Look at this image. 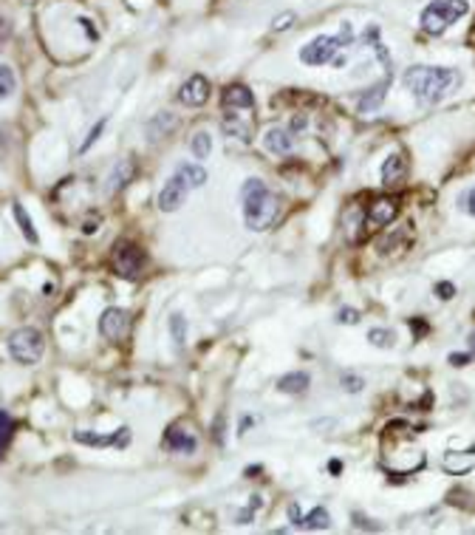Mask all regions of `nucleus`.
<instances>
[{
  "label": "nucleus",
  "mask_w": 475,
  "mask_h": 535,
  "mask_svg": "<svg viewBox=\"0 0 475 535\" xmlns=\"http://www.w3.org/2000/svg\"><path fill=\"white\" fill-rule=\"evenodd\" d=\"M241 204H243V221L252 232L269 230L280 216V198L269 190L264 179H246L241 187Z\"/></svg>",
  "instance_id": "obj_1"
},
{
  "label": "nucleus",
  "mask_w": 475,
  "mask_h": 535,
  "mask_svg": "<svg viewBox=\"0 0 475 535\" xmlns=\"http://www.w3.org/2000/svg\"><path fill=\"white\" fill-rule=\"evenodd\" d=\"M461 82V74L456 68H442V65H413L405 71V86L413 91L416 99L436 105L442 102L456 86Z\"/></svg>",
  "instance_id": "obj_2"
},
{
  "label": "nucleus",
  "mask_w": 475,
  "mask_h": 535,
  "mask_svg": "<svg viewBox=\"0 0 475 535\" xmlns=\"http://www.w3.org/2000/svg\"><path fill=\"white\" fill-rule=\"evenodd\" d=\"M467 12H469L467 0H430V3L424 6V12H421V17H419V26L427 34H444Z\"/></svg>",
  "instance_id": "obj_3"
},
{
  "label": "nucleus",
  "mask_w": 475,
  "mask_h": 535,
  "mask_svg": "<svg viewBox=\"0 0 475 535\" xmlns=\"http://www.w3.org/2000/svg\"><path fill=\"white\" fill-rule=\"evenodd\" d=\"M9 354L20 362V365H37L46 354V337H42L40 328L23 326L17 332H12L9 337Z\"/></svg>",
  "instance_id": "obj_4"
},
{
  "label": "nucleus",
  "mask_w": 475,
  "mask_h": 535,
  "mask_svg": "<svg viewBox=\"0 0 475 535\" xmlns=\"http://www.w3.org/2000/svg\"><path fill=\"white\" fill-rule=\"evenodd\" d=\"M345 49V43L339 40V34H317L314 40L300 49V63L303 65H328L339 51Z\"/></svg>",
  "instance_id": "obj_5"
},
{
  "label": "nucleus",
  "mask_w": 475,
  "mask_h": 535,
  "mask_svg": "<svg viewBox=\"0 0 475 535\" xmlns=\"http://www.w3.org/2000/svg\"><path fill=\"white\" fill-rule=\"evenodd\" d=\"M111 264H113V272H116L119 278L136 280V278L142 275V269H145V253H142V246H136V243H131V241H119V243L113 246Z\"/></svg>",
  "instance_id": "obj_6"
},
{
  "label": "nucleus",
  "mask_w": 475,
  "mask_h": 535,
  "mask_svg": "<svg viewBox=\"0 0 475 535\" xmlns=\"http://www.w3.org/2000/svg\"><path fill=\"white\" fill-rule=\"evenodd\" d=\"M187 193H190V184H187L184 176L176 170V173L167 179V184L161 187V193H159V210H161V213H176L182 204L187 201Z\"/></svg>",
  "instance_id": "obj_7"
},
{
  "label": "nucleus",
  "mask_w": 475,
  "mask_h": 535,
  "mask_svg": "<svg viewBox=\"0 0 475 535\" xmlns=\"http://www.w3.org/2000/svg\"><path fill=\"white\" fill-rule=\"evenodd\" d=\"M127 326H131V317H127L124 309H116V306H108L99 317V335L111 343H119L124 335H127Z\"/></svg>",
  "instance_id": "obj_8"
},
{
  "label": "nucleus",
  "mask_w": 475,
  "mask_h": 535,
  "mask_svg": "<svg viewBox=\"0 0 475 535\" xmlns=\"http://www.w3.org/2000/svg\"><path fill=\"white\" fill-rule=\"evenodd\" d=\"M209 94H212V88H209L207 77H201V74H193L179 88V99L184 105H190V108H201L204 102H209Z\"/></svg>",
  "instance_id": "obj_9"
},
{
  "label": "nucleus",
  "mask_w": 475,
  "mask_h": 535,
  "mask_svg": "<svg viewBox=\"0 0 475 535\" xmlns=\"http://www.w3.org/2000/svg\"><path fill=\"white\" fill-rule=\"evenodd\" d=\"M74 442L79 445H94V447H108V445H116V447H124L127 442H131V433H127V428H119L116 433H88V431H77L74 433Z\"/></svg>",
  "instance_id": "obj_10"
},
{
  "label": "nucleus",
  "mask_w": 475,
  "mask_h": 535,
  "mask_svg": "<svg viewBox=\"0 0 475 535\" xmlns=\"http://www.w3.org/2000/svg\"><path fill=\"white\" fill-rule=\"evenodd\" d=\"M396 201L394 198H379L371 204V210H368V227H387V224H394L396 221Z\"/></svg>",
  "instance_id": "obj_11"
},
{
  "label": "nucleus",
  "mask_w": 475,
  "mask_h": 535,
  "mask_svg": "<svg viewBox=\"0 0 475 535\" xmlns=\"http://www.w3.org/2000/svg\"><path fill=\"white\" fill-rule=\"evenodd\" d=\"M264 147L275 156H289L294 150V134L289 128H272L264 136Z\"/></svg>",
  "instance_id": "obj_12"
},
{
  "label": "nucleus",
  "mask_w": 475,
  "mask_h": 535,
  "mask_svg": "<svg viewBox=\"0 0 475 535\" xmlns=\"http://www.w3.org/2000/svg\"><path fill=\"white\" fill-rule=\"evenodd\" d=\"M164 445L172 447V450H179V454H195L198 439H195V433L184 431L182 425H172V428H167V433H164Z\"/></svg>",
  "instance_id": "obj_13"
},
{
  "label": "nucleus",
  "mask_w": 475,
  "mask_h": 535,
  "mask_svg": "<svg viewBox=\"0 0 475 535\" xmlns=\"http://www.w3.org/2000/svg\"><path fill=\"white\" fill-rule=\"evenodd\" d=\"M405 173H408V161H405L402 153H391V156L385 159V164H382V182H385L387 187L399 184V182L405 179Z\"/></svg>",
  "instance_id": "obj_14"
},
{
  "label": "nucleus",
  "mask_w": 475,
  "mask_h": 535,
  "mask_svg": "<svg viewBox=\"0 0 475 535\" xmlns=\"http://www.w3.org/2000/svg\"><path fill=\"white\" fill-rule=\"evenodd\" d=\"M387 86H391V74H387L379 86H371L365 94H362V99H360V111L362 113H371V111H376L379 105H382V99H385V91H387Z\"/></svg>",
  "instance_id": "obj_15"
},
{
  "label": "nucleus",
  "mask_w": 475,
  "mask_h": 535,
  "mask_svg": "<svg viewBox=\"0 0 475 535\" xmlns=\"http://www.w3.org/2000/svg\"><path fill=\"white\" fill-rule=\"evenodd\" d=\"M309 383H312V377L306 372H289V374H283L277 380V391H283V394H303L309 388Z\"/></svg>",
  "instance_id": "obj_16"
},
{
  "label": "nucleus",
  "mask_w": 475,
  "mask_h": 535,
  "mask_svg": "<svg viewBox=\"0 0 475 535\" xmlns=\"http://www.w3.org/2000/svg\"><path fill=\"white\" fill-rule=\"evenodd\" d=\"M224 105L227 108H252L255 105V97L246 86H230L224 91Z\"/></svg>",
  "instance_id": "obj_17"
},
{
  "label": "nucleus",
  "mask_w": 475,
  "mask_h": 535,
  "mask_svg": "<svg viewBox=\"0 0 475 535\" xmlns=\"http://www.w3.org/2000/svg\"><path fill=\"white\" fill-rule=\"evenodd\" d=\"M12 213H15V221H17L20 232H23V238H26L29 243H37L40 235H37V230H34V224H31V218H29V213H26V207H23L20 201H12Z\"/></svg>",
  "instance_id": "obj_18"
},
{
  "label": "nucleus",
  "mask_w": 475,
  "mask_h": 535,
  "mask_svg": "<svg viewBox=\"0 0 475 535\" xmlns=\"http://www.w3.org/2000/svg\"><path fill=\"white\" fill-rule=\"evenodd\" d=\"M221 128H224V134H227L230 139H241V142H249V139H252V134H249V125H246V122H241V119H238V113H230V116H224Z\"/></svg>",
  "instance_id": "obj_19"
},
{
  "label": "nucleus",
  "mask_w": 475,
  "mask_h": 535,
  "mask_svg": "<svg viewBox=\"0 0 475 535\" xmlns=\"http://www.w3.org/2000/svg\"><path fill=\"white\" fill-rule=\"evenodd\" d=\"M131 176H134V161L131 159H124V161H119L116 168H113V173H111V184H108V193H116L119 187H124L127 182H131Z\"/></svg>",
  "instance_id": "obj_20"
},
{
  "label": "nucleus",
  "mask_w": 475,
  "mask_h": 535,
  "mask_svg": "<svg viewBox=\"0 0 475 535\" xmlns=\"http://www.w3.org/2000/svg\"><path fill=\"white\" fill-rule=\"evenodd\" d=\"M179 173L184 176V182L190 184V190H193V187H204V184H207V179H209V176H207V170L201 168L198 161H195V164H193V161L179 164Z\"/></svg>",
  "instance_id": "obj_21"
},
{
  "label": "nucleus",
  "mask_w": 475,
  "mask_h": 535,
  "mask_svg": "<svg viewBox=\"0 0 475 535\" xmlns=\"http://www.w3.org/2000/svg\"><path fill=\"white\" fill-rule=\"evenodd\" d=\"M300 527H306V529H328L331 527V513L325 507H314L312 513L303 516Z\"/></svg>",
  "instance_id": "obj_22"
},
{
  "label": "nucleus",
  "mask_w": 475,
  "mask_h": 535,
  "mask_svg": "<svg viewBox=\"0 0 475 535\" xmlns=\"http://www.w3.org/2000/svg\"><path fill=\"white\" fill-rule=\"evenodd\" d=\"M167 326H170V337H172V343H176V346H184V343H187V317H184L182 312H172L170 320H167Z\"/></svg>",
  "instance_id": "obj_23"
},
{
  "label": "nucleus",
  "mask_w": 475,
  "mask_h": 535,
  "mask_svg": "<svg viewBox=\"0 0 475 535\" xmlns=\"http://www.w3.org/2000/svg\"><path fill=\"white\" fill-rule=\"evenodd\" d=\"M190 150H193V159H209V153H212V136L207 134V131H198L193 139H190Z\"/></svg>",
  "instance_id": "obj_24"
},
{
  "label": "nucleus",
  "mask_w": 475,
  "mask_h": 535,
  "mask_svg": "<svg viewBox=\"0 0 475 535\" xmlns=\"http://www.w3.org/2000/svg\"><path fill=\"white\" fill-rule=\"evenodd\" d=\"M368 343L376 346V349H394L396 346V335L391 332V328H371L368 332Z\"/></svg>",
  "instance_id": "obj_25"
},
{
  "label": "nucleus",
  "mask_w": 475,
  "mask_h": 535,
  "mask_svg": "<svg viewBox=\"0 0 475 535\" xmlns=\"http://www.w3.org/2000/svg\"><path fill=\"white\" fill-rule=\"evenodd\" d=\"M17 88V77L9 65H0V99H9Z\"/></svg>",
  "instance_id": "obj_26"
},
{
  "label": "nucleus",
  "mask_w": 475,
  "mask_h": 535,
  "mask_svg": "<svg viewBox=\"0 0 475 535\" xmlns=\"http://www.w3.org/2000/svg\"><path fill=\"white\" fill-rule=\"evenodd\" d=\"M442 465H444V470H450V473H464V470H469V468L475 465V456H472V454H467L464 459H456L453 454H447Z\"/></svg>",
  "instance_id": "obj_27"
},
{
  "label": "nucleus",
  "mask_w": 475,
  "mask_h": 535,
  "mask_svg": "<svg viewBox=\"0 0 475 535\" xmlns=\"http://www.w3.org/2000/svg\"><path fill=\"white\" fill-rule=\"evenodd\" d=\"M105 125H108V119L102 116V119L97 122V125L91 128V134H88V136H85V142L79 145V153H88V150H91V145H94V142H97V139L102 136V131H105Z\"/></svg>",
  "instance_id": "obj_28"
},
{
  "label": "nucleus",
  "mask_w": 475,
  "mask_h": 535,
  "mask_svg": "<svg viewBox=\"0 0 475 535\" xmlns=\"http://www.w3.org/2000/svg\"><path fill=\"white\" fill-rule=\"evenodd\" d=\"M342 391H348V394H360L365 388V380L360 374H342Z\"/></svg>",
  "instance_id": "obj_29"
},
{
  "label": "nucleus",
  "mask_w": 475,
  "mask_h": 535,
  "mask_svg": "<svg viewBox=\"0 0 475 535\" xmlns=\"http://www.w3.org/2000/svg\"><path fill=\"white\" fill-rule=\"evenodd\" d=\"M12 420L3 414V410H0V454H3V447L9 445V439H12Z\"/></svg>",
  "instance_id": "obj_30"
},
{
  "label": "nucleus",
  "mask_w": 475,
  "mask_h": 535,
  "mask_svg": "<svg viewBox=\"0 0 475 535\" xmlns=\"http://www.w3.org/2000/svg\"><path fill=\"white\" fill-rule=\"evenodd\" d=\"M436 298L439 301H453L456 298V283H450V280H442V283H436Z\"/></svg>",
  "instance_id": "obj_31"
},
{
  "label": "nucleus",
  "mask_w": 475,
  "mask_h": 535,
  "mask_svg": "<svg viewBox=\"0 0 475 535\" xmlns=\"http://www.w3.org/2000/svg\"><path fill=\"white\" fill-rule=\"evenodd\" d=\"M291 23H294V15H291V12H286V15H280V17H275V20H272V31L291 29Z\"/></svg>",
  "instance_id": "obj_32"
},
{
  "label": "nucleus",
  "mask_w": 475,
  "mask_h": 535,
  "mask_svg": "<svg viewBox=\"0 0 475 535\" xmlns=\"http://www.w3.org/2000/svg\"><path fill=\"white\" fill-rule=\"evenodd\" d=\"M461 207H464L469 216H475V184L469 187V193H467V195H461Z\"/></svg>",
  "instance_id": "obj_33"
},
{
  "label": "nucleus",
  "mask_w": 475,
  "mask_h": 535,
  "mask_svg": "<svg viewBox=\"0 0 475 535\" xmlns=\"http://www.w3.org/2000/svg\"><path fill=\"white\" fill-rule=\"evenodd\" d=\"M212 439L218 442V445H224V414L212 422Z\"/></svg>",
  "instance_id": "obj_34"
},
{
  "label": "nucleus",
  "mask_w": 475,
  "mask_h": 535,
  "mask_svg": "<svg viewBox=\"0 0 475 535\" xmlns=\"http://www.w3.org/2000/svg\"><path fill=\"white\" fill-rule=\"evenodd\" d=\"M447 360H450V365H456V368H461V365H469V360H472V354H469V351H467V354H461V351H453V354L447 357Z\"/></svg>",
  "instance_id": "obj_35"
},
{
  "label": "nucleus",
  "mask_w": 475,
  "mask_h": 535,
  "mask_svg": "<svg viewBox=\"0 0 475 535\" xmlns=\"http://www.w3.org/2000/svg\"><path fill=\"white\" fill-rule=\"evenodd\" d=\"M339 323H360V312L357 309H339Z\"/></svg>",
  "instance_id": "obj_36"
},
{
  "label": "nucleus",
  "mask_w": 475,
  "mask_h": 535,
  "mask_svg": "<svg viewBox=\"0 0 475 535\" xmlns=\"http://www.w3.org/2000/svg\"><path fill=\"white\" fill-rule=\"evenodd\" d=\"M306 125H309V116H303V113H297V116L291 119V125H289V131H291V134H297V131H303Z\"/></svg>",
  "instance_id": "obj_37"
},
{
  "label": "nucleus",
  "mask_w": 475,
  "mask_h": 535,
  "mask_svg": "<svg viewBox=\"0 0 475 535\" xmlns=\"http://www.w3.org/2000/svg\"><path fill=\"white\" fill-rule=\"evenodd\" d=\"M82 232H85V235H91V232H97V224H94V221H88V224H85V227H82Z\"/></svg>",
  "instance_id": "obj_38"
},
{
  "label": "nucleus",
  "mask_w": 475,
  "mask_h": 535,
  "mask_svg": "<svg viewBox=\"0 0 475 535\" xmlns=\"http://www.w3.org/2000/svg\"><path fill=\"white\" fill-rule=\"evenodd\" d=\"M328 468H331V473H339V470H342V465H339V462H331Z\"/></svg>",
  "instance_id": "obj_39"
},
{
  "label": "nucleus",
  "mask_w": 475,
  "mask_h": 535,
  "mask_svg": "<svg viewBox=\"0 0 475 535\" xmlns=\"http://www.w3.org/2000/svg\"><path fill=\"white\" fill-rule=\"evenodd\" d=\"M472 346H475V335H472Z\"/></svg>",
  "instance_id": "obj_40"
}]
</instances>
